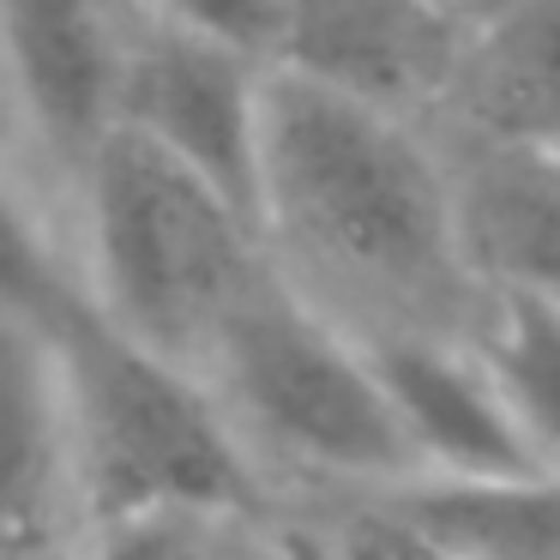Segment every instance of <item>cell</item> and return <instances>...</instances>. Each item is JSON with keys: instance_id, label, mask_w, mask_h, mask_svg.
Wrapping results in <instances>:
<instances>
[{"instance_id": "16", "label": "cell", "mask_w": 560, "mask_h": 560, "mask_svg": "<svg viewBox=\"0 0 560 560\" xmlns=\"http://www.w3.org/2000/svg\"><path fill=\"white\" fill-rule=\"evenodd\" d=\"M158 31H182V37H206L223 49H242L271 61L283 31V0H145Z\"/></svg>"}, {"instance_id": "9", "label": "cell", "mask_w": 560, "mask_h": 560, "mask_svg": "<svg viewBox=\"0 0 560 560\" xmlns=\"http://www.w3.org/2000/svg\"><path fill=\"white\" fill-rule=\"evenodd\" d=\"M0 55L55 158L85 170L121 127V55L97 0H0Z\"/></svg>"}, {"instance_id": "1", "label": "cell", "mask_w": 560, "mask_h": 560, "mask_svg": "<svg viewBox=\"0 0 560 560\" xmlns=\"http://www.w3.org/2000/svg\"><path fill=\"white\" fill-rule=\"evenodd\" d=\"M266 235L374 290H434L458 271L464 211L392 109L271 67Z\"/></svg>"}, {"instance_id": "4", "label": "cell", "mask_w": 560, "mask_h": 560, "mask_svg": "<svg viewBox=\"0 0 560 560\" xmlns=\"http://www.w3.org/2000/svg\"><path fill=\"white\" fill-rule=\"evenodd\" d=\"M211 355L278 446L380 488L416 476V452L368 343H350L283 278L254 283Z\"/></svg>"}, {"instance_id": "2", "label": "cell", "mask_w": 560, "mask_h": 560, "mask_svg": "<svg viewBox=\"0 0 560 560\" xmlns=\"http://www.w3.org/2000/svg\"><path fill=\"white\" fill-rule=\"evenodd\" d=\"M73 410L85 524L109 530L151 512H242L259 518V482L187 362L139 343L91 307L55 331Z\"/></svg>"}, {"instance_id": "6", "label": "cell", "mask_w": 560, "mask_h": 560, "mask_svg": "<svg viewBox=\"0 0 560 560\" xmlns=\"http://www.w3.org/2000/svg\"><path fill=\"white\" fill-rule=\"evenodd\" d=\"M458 31L440 0H283L271 67L398 115L464 73Z\"/></svg>"}, {"instance_id": "12", "label": "cell", "mask_w": 560, "mask_h": 560, "mask_svg": "<svg viewBox=\"0 0 560 560\" xmlns=\"http://www.w3.org/2000/svg\"><path fill=\"white\" fill-rule=\"evenodd\" d=\"M518 170L494 175L464 211V242L494 266L500 290L560 295V158L512 151Z\"/></svg>"}, {"instance_id": "14", "label": "cell", "mask_w": 560, "mask_h": 560, "mask_svg": "<svg viewBox=\"0 0 560 560\" xmlns=\"http://www.w3.org/2000/svg\"><path fill=\"white\" fill-rule=\"evenodd\" d=\"M85 307H91V290L79 278H67V266L55 259V247L37 230L31 206L0 182V314H13L31 331L55 338Z\"/></svg>"}, {"instance_id": "10", "label": "cell", "mask_w": 560, "mask_h": 560, "mask_svg": "<svg viewBox=\"0 0 560 560\" xmlns=\"http://www.w3.org/2000/svg\"><path fill=\"white\" fill-rule=\"evenodd\" d=\"M452 560H560V470L410 476L380 494Z\"/></svg>"}, {"instance_id": "11", "label": "cell", "mask_w": 560, "mask_h": 560, "mask_svg": "<svg viewBox=\"0 0 560 560\" xmlns=\"http://www.w3.org/2000/svg\"><path fill=\"white\" fill-rule=\"evenodd\" d=\"M458 85L488 139L560 158V0H512L470 43Z\"/></svg>"}, {"instance_id": "7", "label": "cell", "mask_w": 560, "mask_h": 560, "mask_svg": "<svg viewBox=\"0 0 560 560\" xmlns=\"http://www.w3.org/2000/svg\"><path fill=\"white\" fill-rule=\"evenodd\" d=\"M368 355L392 392V410L416 452V476L548 470L482 350L428 338V331H392V338L368 343Z\"/></svg>"}, {"instance_id": "5", "label": "cell", "mask_w": 560, "mask_h": 560, "mask_svg": "<svg viewBox=\"0 0 560 560\" xmlns=\"http://www.w3.org/2000/svg\"><path fill=\"white\" fill-rule=\"evenodd\" d=\"M266 97L271 61L158 31L121 67V127L218 187L266 235Z\"/></svg>"}, {"instance_id": "13", "label": "cell", "mask_w": 560, "mask_h": 560, "mask_svg": "<svg viewBox=\"0 0 560 560\" xmlns=\"http://www.w3.org/2000/svg\"><path fill=\"white\" fill-rule=\"evenodd\" d=\"M482 355L500 374V386H506L524 434L536 440L542 464L560 470V295L500 290Z\"/></svg>"}, {"instance_id": "15", "label": "cell", "mask_w": 560, "mask_h": 560, "mask_svg": "<svg viewBox=\"0 0 560 560\" xmlns=\"http://www.w3.org/2000/svg\"><path fill=\"white\" fill-rule=\"evenodd\" d=\"M91 560H278V548L242 512H151L97 530Z\"/></svg>"}, {"instance_id": "3", "label": "cell", "mask_w": 560, "mask_h": 560, "mask_svg": "<svg viewBox=\"0 0 560 560\" xmlns=\"http://www.w3.org/2000/svg\"><path fill=\"white\" fill-rule=\"evenodd\" d=\"M91 295L121 331L175 355H211L266 278L259 230L151 139L115 127L85 163Z\"/></svg>"}, {"instance_id": "17", "label": "cell", "mask_w": 560, "mask_h": 560, "mask_svg": "<svg viewBox=\"0 0 560 560\" xmlns=\"http://www.w3.org/2000/svg\"><path fill=\"white\" fill-rule=\"evenodd\" d=\"M326 560H452L440 542H428L416 524H404L392 506H368L331 536Z\"/></svg>"}, {"instance_id": "8", "label": "cell", "mask_w": 560, "mask_h": 560, "mask_svg": "<svg viewBox=\"0 0 560 560\" xmlns=\"http://www.w3.org/2000/svg\"><path fill=\"white\" fill-rule=\"evenodd\" d=\"M73 512H85V494L61 355L0 314V560H49Z\"/></svg>"}]
</instances>
